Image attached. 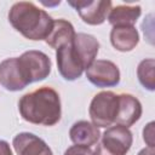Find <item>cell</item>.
<instances>
[{
  "instance_id": "8",
  "label": "cell",
  "mask_w": 155,
  "mask_h": 155,
  "mask_svg": "<svg viewBox=\"0 0 155 155\" xmlns=\"http://www.w3.org/2000/svg\"><path fill=\"white\" fill-rule=\"evenodd\" d=\"M68 4L73 6L81 17V19L90 25L102 24L107 19L108 13L113 7L111 1L109 0H78L69 1Z\"/></svg>"
},
{
  "instance_id": "3",
  "label": "cell",
  "mask_w": 155,
  "mask_h": 155,
  "mask_svg": "<svg viewBox=\"0 0 155 155\" xmlns=\"http://www.w3.org/2000/svg\"><path fill=\"white\" fill-rule=\"evenodd\" d=\"M133 142L132 132L121 125L108 127L101 142L96 145L94 155H126Z\"/></svg>"
},
{
  "instance_id": "5",
  "label": "cell",
  "mask_w": 155,
  "mask_h": 155,
  "mask_svg": "<svg viewBox=\"0 0 155 155\" xmlns=\"http://www.w3.org/2000/svg\"><path fill=\"white\" fill-rule=\"evenodd\" d=\"M18 62L28 84L41 81L51 73V59L41 51H25L21 57H18Z\"/></svg>"
},
{
  "instance_id": "6",
  "label": "cell",
  "mask_w": 155,
  "mask_h": 155,
  "mask_svg": "<svg viewBox=\"0 0 155 155\" xmlns=\"http://www.w3.org/2000/svg\"><path fill=\"white\" fill-rule=\"evenodd\" d=\"M56 61L59 74L68 81L79 79L84 70H86L80 56L74 48L73 41L56 50Z\"/></svg>"
},
{
  "instance_id": "4",
  "label": "cell",
  "mask_w": 155,
  "mask_h": 155,
  "mask_svg": "<svg viewBox=\"0 0 155 155\" xmlns=\"http://www.w3.org/2000/svg\"><path fill=\"white\" fill-rule=\"evenodd\" d=\"M117 104L119 94L111 91H102L97 93L92 98L88 108L92 124L97 127H110L115 124Z\"/></svg>"
},
{
  "instance_id": "10",
  "label": "cell",
  "mask_w": 155,
  "mask_h": 155,
  "mask_svg": "<svg viewBox=\"0 0 155 155\" xmlns=\"http://www.w3.org/2000/svg\"><path fill=\"white\" fill-rule=\"evenodd\" d=\"M142 116V104L134 96L130 93L119 94L117 113L115 117V125L130 127L136 124Z\"/></svg>"
},
{
  "instance_id": "2",
  "label": "cell",
  "mask_w": 155,
  "mask_h": 155,
  "mask_svg": "<svg viewBox=\"0 0 155 155\" xmlns=\"http://www.w3.org/2000/svg\"><path fill=\"white\" fill-rule=\"evenodd\" d=\"M8 22L25 39L33 41L45 40L53 24L51 16L30 1L13 4L8 12Z\"/></svg>"
},
{
  "instance_id": "14",
  "label": "cell",
  "mask_w": 155,
  "mask_h": 155,
  "mask_svg": "<svg viewBox=\"0 0 155 155\" xmlns=\"http://www.w3.org/2000/svg\"><path fill=\"white\" fill-rule=\"evenodd\" d=\"M74 48L76 50L78 54L80 56L85 68L87 69L94 61L99 51V42L98 40L86 33H76L73 40Z\"/></svg>"
},
{
  "instance_id": "15",
  "label": "cell",
  "mask_w": 155,
  "mask_h": 155,
  "mask_svg": "<svg viewBox=\"0 0 155 155\" xmlns=\"http://www.w3.org/2000/svg\"><path fill=\"white\" fill-rule=\"evenodd\" d=\"M75 30L74 27L70 22L59 18V19H53V24L51 28V31L48 33L47 38L45 39V42L51 46L52 48L57 50L74 40L75 36Z\"/></svg>"
},
{
  "instance_id": "7",
  "label": "cell",
  "mask_w": 155,
  "mask_h": 155,
  "mask_svg": "<svg viewBox=\"0 0 155 155\" xmlns=\"http://www.w3.org/2000/svg\"><path fill=\"white\" fill-rule=\"evenodd\" d=\"M86 78L97 87H113L120 82V70L111 61L96 59L86 69Z\"/></svg>"
},
{
  "instance_id": "19",
  "label": "cell",
  "mask_w": 155,
  "mask_h": 155,
  "mask_svg": "<svg viewBox=\"0 0 155 155\" xmlns=\"http://www.w3.org/2000/svg\"><path fill=\"white\" fill-rule=\"evenodd\" d=\"M143 139L149 148H154V122H149L143 130Z\"/></svg>"
},
{
  "instance_id": "12",
  "label": "cell",
  "mask_w": 155,
  "mask_h": 155,
  "mask_svg": "<svg viewBox=\"0 0 155 155\" xmlns=\"http://www.w3.org/2000/svg\"><path fill=\"white\" fill-rule=\"evenodd\" d=\"M69 137L75 145L91 147L101 138V132L97 126L86 120H80L73 124L69 130Z\"/></svg>"
},
{
  "instance_id": "11",
  "label": "cell",
  "mask_w": 155,
  "mask_h": 155,
  "mask_svg": "<svg viewBox=\"0 0 155 155\" xmlns=\"http://www.w3.org/2000/svg\"><path fill=\"white\" fill-rule=\"evenodd\" d=\"M12 145L17 155H53L41 138L29 132L18 133L13 138Z\"/></svg>"
},
{
  "instance_id": "21",
  "label": "cell",
  "mask_w": 155,
  "mask_h": 155,
  "mask_svg": "<svg viewBox=\"0 0 155 155\" xmlns=\"http://www.w3.org/2000/svg\"><path fill=\"white\" fill-rule=\"evenodd\" d=\"M138 155H155V150H154V148L147 147V148L142 149V150L138 153Z\"/></svg>"
},
{
  "instance_id": "16",
  "label": "cell",
  "mask_w": 155,
  "mask_h": 155,
  "mask_svg": "<svg viewBox=\"0 0 155 155\" xmlns=\"http://www.w3.org/2000/svg\"><path fill=\"white\" fill-rule=\"evenodd\" d=\"M142 8L138 5H119L111 7L108 13V22L113 25H131L134 27V23L139 18Z\"/></svg>"
},
{
  "instance_id": "9",
  "label": "cell",
  "mask_w": 155,
  "mask_h": 155,
  "mask_svg": "<svg viewBox=\"0 0 155 155\" xmlns=\"http://www.w3.org/2000/svg\"><path fill=\"white\" fill-rule=\"evenodd\" d=\"M0 85L7 91H21L29 84L21 69L18 57L6 58L0 63Z\"/></svg>"
},
{
  "instance_id": "17",
  "label": "cell",
  "mask_w": 155,
  "mask_h": 155,
  "mask_svg": "<svg viewBox=\"0 0 155 155\" xmlns=\"http://www.w3.org/2000/svg\"><path fill=\"white\" fill-rule=\"evenodd\" d=\"M154 68L155 61L153 58L143 59L137 68V76L142 86L149 91H154L155 88V78H154Z\"/></svg>"
},
{
  "instance_id": "1",
  "label": "cell",
  "mask_w": 155,
  "mask_h": 155,
  "mask_svg": "<svg viewBox=\"0 0 155 155\" xmlns=\"http://www.w3.org/2000/svg\"><path fill=\"white\" fill-rule=\"evenodd\" d=\"M21 116L34 125L53 126L61 120V98L56 90L42 86L24 94L18 102Z\"/></svg>"
},
{
  "instance_id": "13",
  "label": "cell",
  "mask_w": 155,
  "mask_h": 155,
  "mask_svg": "<svg viewBox=\"0 0 155 155\" xmlns=\"http://www.w3.org/2000/svg\"><path fill=\"white\" fill-rule=\"evenodd\" d=\"M110 42L115 50L120 52H130L139 42L138 30L131 25L113 27L110 31Z\"/></svg>"
},
{
  "instance_id": "20",
  "label": "cell",
  "mask_w": 155,
  "mask_h": 155,
  "mask_svg": "<svg viewBox=\"0 0 155 155\" xmlns=\"http://www.w3.org/2000/svg\"><path fill=\"white\" fill-rule=\"evenodd\" d=\"M0 155H12V150L7 142L0 139Z\"/></svg>"
},
{
  "instance_id": "18",
  "label": "cell",
  "mask_w": 155,
  "mask_h": 155,
  "mask_svg": "<svg viewBox=\"0 0 155 155\" xmlns=\"http://www.w3.org/2000/svg\"><path fill=\"white\" fill-rule=\"evenodd\" d=\"M64 155H94V153L88 147L71 145L64 151Z\"/></svg>"
}]
</instances>
